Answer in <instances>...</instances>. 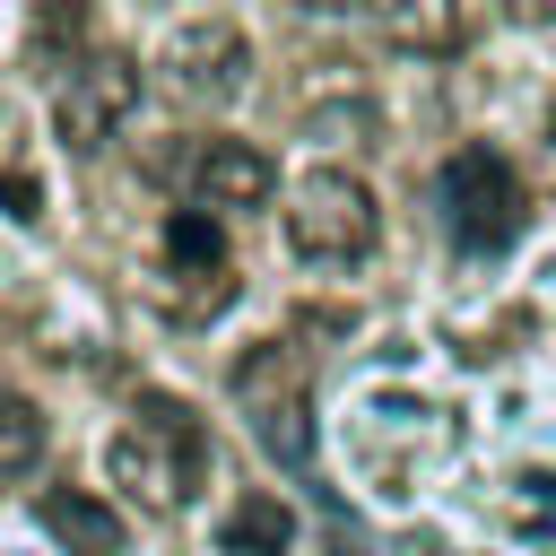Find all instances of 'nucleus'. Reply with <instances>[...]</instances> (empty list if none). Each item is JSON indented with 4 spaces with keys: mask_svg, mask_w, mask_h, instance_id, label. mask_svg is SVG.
<instances>
[{
    "mask_svg": "<svg viewBox=\"0 0 556 556\" xmlns=\"http://www.w3.org/2000/svg\"><path fill=\"white\" fill-rule=\"evenodd\" d=\"M0 208H9L17 226H35V217H43V182H35L26 165H9V174H0Z\"/></svg>",
    "mask_w": 556,
    "mask_h": 556,
    "instance_id": "ddd939ff",
    "label": "nucleus"
},
{
    "mask_svg": "<svg viewBox=\"0 0 556 556\" xmlns=\"http://www.w3.org/2000/svg\"><path fill=\"white\" fill-rule=\"evenodd\" d=\"M295 547V513L261 486V495H235L226 521H217V556H287Z\"/></svg>",
    "mask_w": 556,
    "mask_h": 556,
    "instance_id": "9b49d317",
    "label": "nucleus"
},
{
    "mask_svg": "<svg viewBox=\"0 0 556 556\" xmlns=\"http://www.w3.org/2000/svg\"><path fill=\"white\" fill-rule=\"evenodd\" d=\"M365 17L382 26V43H400L417 61H443L460 43V0H365Z\"/></svg>",
    "mask_w": 556,
    "mask_h": 556,
    "instance_id": "9d476101",
    "label": "nucleus"
},
{
    "mask_svg": "<svg viewBox=\"0 0 556 556\" xmlns=\"http://www.w3.org/2000/svg\"><path fill=\"white\" fill-rule=\"evenodd\" d=\"M130 113H139V61L130 52H87L52 96V130L70 156H96L104 139H122Z\"/></svg>",
    "mask_w": 556,
    "mask_h": 556,
    "instance_id": "39448f33",
    "label": "nucleus"
},
{
    "mask_svg": "<svg viewBox=\"0 0 556 556\" xmlns=\"http://www.w3.org/2000/svg\"><path fill=\"white\" fill-rule=\"evenodd\" d=\"M313 130H374V104H348V113H313Z\"/></svg>",
    "mask_w": 556,
    "mask_h": 556,
    "instance_id": "4468645a",
    "label": "nucleus"
},
{
    "mask_svg": "<svg viewBox=\"0 0 556 556\" xmlns=\"http://www.w3.org/2000/svg\"><path fill=\"white\" fill-rule=\"evenodd\" d=\"M547 174H556V113H547Z\"/></svg>",
    "mask_w": 556,
    "mask_h": 556,
    "instance_id": "2eb2a0df",
    "label": "nucleus"
},
{
    "mask_svg": "<svg viewBox=\"0 0 556 556\" xmlns=\"http://www.w3.org/2000/svg\"><path fill=\"white\" fill-rule=\"evenodd\" d=\"M382 235V208H374V182L348 174V165H313L295 191H287V243L295 261H321V269H348L365 261Z\"/></svg>",
    "mask_w": 556,
    "mask_h": 556,
    "instance_id": "f03ea898",
    "label": "nucleus"
},
{
    "mask_svg": "<svg viewBox=\"0 0 556 556\" xmlns=\"http://www.w3.org/2000/svg\"><path fill=\"white\" fill-rule=\"evenodd\" d=\"M156 174H191L200 208H261L278 191V165L252 139H191L182 156H156Z\"/></svg>",
    "mask_w": 556,
    "mask_h": 556,
    "instance_id": "0eeeda50",
    "label": "nucleus"
},
{
    "mask_svg": "<svg viewBox=\"0 0 556 556\" xmlns=\"http://www.w3.org/2000/svg\"><path fill=\"white\" fill-rule=\"evenodd\" d=\"M43 530H52L61 556H122V513L104 495H87V486H52L43 495Z\"/></svg>",
    "mask_w": 556,
    "mask_h": 556,
    "instance_id": "1a4fd4ad",
    "label": "nucleus"
},
{
    "mask_svg": "<svg viewBox=\"0 0 556 556\" xmlns=\"http://www.w3.org/2000/svg\"><path fill=\"white\" fill-rule=\"evenodd\" d=\"M434 200H443V226H452L460 252H504V243L521 235V217H530V191H521V174H513L495 148H460V156L443 165Z\"/></svg>",
    "mask_w": 556,
    "mask_h": 556,
    "instance_id": "20e7f679",
    "label": "nucleus"
},
{
    "mask_svg": "<svg viewBox=\"0 0 556 556\" xmlns=\"http://www.w3.org/2000/svg\"><path fill=\"white\" fill-rule=\"evenodd\" d=\"M156 70L182 87V96H208V104H235L252 87V43L235 17H182L156 52Z\"/></svg>",
    "mask_w": 556,
    "mask_h": 556,
    "instance_id": "423d86ee",
    "label": "nucleus"
},
{
    "mask_svg": "<svg viewBox=\"0 0 556 556\" xmlns=\"http://www.w3.org/2000/svg\"><path fill=\"white\" fill-rule=\"evenodd\" d=\"M104 469H113V486H130L148 513H182V504L200 495V478H208V426L191 417V400L139 391L130 426L104 443Z\"/></svg>",
    "mask_w": 556,
    "mask_h": 556,
    "instance_id": "f257e3e1",
    "label": "nucleus"
},
{
    "mask_svg": "<svg viewBox=\"0 0 556 556\" xmlns=\"http://www.w3.org/2000/svg\"><path fill=\"white\" fill-rule=\"evenodd\" d=\"M295 9H348V0H295Z\"/></svg>",
    "mask_w": 556,
    "mask_h": 556,
    "instance_id": "dca6fc26",
    "label": "nucleus"
},
{
    "mask_svg": "<svg viewBox=\"0 0 556 556\" xmlns=\"http://www.w3.org/2000/svg\"><path fill=\"white\" fill-rule=\"evenodd\" d=\"M235 400H243V417H252V434H261V452H269V460H287V469H304V460H313L304 356H295L287 339H261V348H243V356H235Z\"/></svg>",
    "mask_w": 556,
    "mask_h": 556,
    "instance_id": "7ed1b4c3",
    "label": "nucleus"
},
{
    "mask_svg": "<svg viewBox=\"0 0 556 556\" xmlns=\"http://www.w3.org/2000/svg\"><path fill=\"white\" fill-rule=\"evenodd\" d=\"M165 287H174V304H182V313H217V304L235 295L226 235H217V217H208L200 200L165 217Z\"/></svg>",
    "mask_w": 556,
    "mask_h": 556,
    "instance_id": "6e6552de",
    "label": "nucleus"
},
{
    "mask_svg": "<svg viewBox=\"0 0 556 556\" xmlns=\"http://www.w3.org/2000/svg\"><path fill=\"white\" fill-rule=\"evenodd\" d=\"M43 460V408L0 382V478H26Z\"/></svg>",
    "mask_w": 556,
    "mask_h": 556,
    "instance_id": "f8f14e48",
    "label": "nucleus"
}]
</instances>
